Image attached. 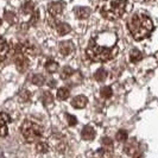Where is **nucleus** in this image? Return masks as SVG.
<instances>
[{
  "mask_svg": "<svg viewBox=\"0 0 158 158\" xmlns=\"http://www.w3.org/2000/svg\"><path fill=\"white\" fill-rule=\"evenodd\" d=\"M128 30L135 40H142L152 32L153 23L148 15L143 12H137L131 17L128 22Z\"/></svg>",
  "mask_w": 158,
  "mask_h": 158,
  "instance_id": "f257e3e1",
  "label": "nucleus"
},
{
  "mask_svg": "<svg viewBox=\"0 0 158 158\" xmlns=\"http://www.w3.org/2000/svg\"><path fill=\"white\" fill-rule=\"evenodd\" d=\"M115 52V49L112 50L111 48L101 47L95 43L94 40L89 42V45L87 48V56L93 62H107L113 58Z\"/></svg>",
  "mask_w": 158,
  "mask_h": 158,
  "instance_id": "f03ea898",
  "label": "nucleus"
},
{
  "mask_svg": "<svg viewBox=\"0 0 158 158\" xmlns=\"http://www.w3.org/2000/svg\"><path fill=\"white\" fill-rule=\"evenodd\" d=\"M126 0H113L110 4L102 6L100 13L107 20H117L124 15L126 10Z\"/></svg>",
  "mask_w": 158,
  "mask_h": 158,
  "instance_id": "7ed1b4c3",
  "label": "nucleus"
},
{
  "mask_svg": "<svg viewBox=\"0 0 158 158\" xmlns=\"http://www.w3.org/2000/svg\"><path fill=\"white\" fill-rule=\"evenodd\" d=\"M20 132L23 138L27 143H36L40 142V139L42 138L43 127L33 120H25L20 126Z\"/></svg>",
  "mask_w": 158,
  "mask_h": 158,
  "instance_id": "20e7f679",
  "label": "nucleus"
},
{
  "mask_svg": "<svg viewBox=\"0 0 158 158\" xmlns=\"http://www.w3.org/2000/svg\"><path fill=\"white\" fill-rule=\"evenodd\" d=\"M50 24L52 25V27H55V30L57 31V33H58L60 36H64V35L69 33L71 30V27L69 24L63 23V22H58L57 18L50 17Z\"/></svg>",
  "mask_w": 158,
  "mask_h": 158,
  "instance_id": "39448f33",
  "label": "nucleus"
},
{
  "mask_svg": "<svg viewBox=\"0 0 158 158\" xmlns=\"http://www.w3.org/2000/svg\"><path fill=\"white\" fill-rule=\"evenodd\" d=\"M64 6H65V4H64L63 1H54V2H50V4L48 5V12H49L50 17L56 18V17L62 15V12H63V10H64Z\"/></svg>",
  "mask_w": 158,
  "mask_h": 158,
  "instance_id": "423d86ee",
  "label": "nucleus"
},
{
  "mask_svg": "<svg viewBox=\"0 0 158 158\" xmlns=\"http://www.w3.org/2000/svg\"><path fill=\"white\" fill-rule=\"evenodd\" d=\"M15 63H16L17 69L20 73H24V71L27 70V68H29V58L23 52H16Z\"/></svg>",
  "mask_w": 158,
  "mask_h": 158,
  "instance_id": "0eeeda50",
  "label": "nucleus"
},
{
  "mask_svg": "<svg viewBox=\"0 0 158 158\" xmlns=\"http://www.w3.org/2000/svg\"><path fill=\"white\" fill-rule=\"evenodd\" d=\"M10 121H11V117L8 115L7 113L0 112V137L7 135V132H8L7 124Z\"/></svg>",
  "mask_w": 158,
  "mask_h": 158,
  "instance_id": "6e6552de",
  "label": "nucleus"
},
{
  "mask_svg": "<svg viewBox=\"0 0 158 158\" xmlns=\"http://www.w3.org/2000/svg\"><path fill=\"white\" fill-rule=\"evenodd\" d=\"M58 49H60V52L63 56H69L74 51V43L70 42V40H64V42H61L58 44Z\"/></svg>",
  "mask_w": 158,
  "mask_h": 158,
  "instance_id": "1a4fd4ad",
  "label": "nucleus"
},
{
  "mask_svg": "<svg viewBox=\"0 0 158 158\" xmlns=\"http://www.w3.org/2000/svg\"><path fill=\"white\" fill-rule=\"evenodd\" d=\"M88 103V99L85 96V95H77V96H75L73 100H71V106L74 107V108H85L86 106H87Z\"/></svg>",
  "mask_w": 158,
  "mask_h": 158,
  "instance_id": "9d476101",
  "label": "nucleus"
},
{
  "mask_svg": "<svg viewBox=\"0 0 158 158\" xmlns=\"http://www.w3.org/2000/svg\"><path fill=\"white\" fill-rule=\"evenodd\" d=\"M8 51H10L8 43L6 42V40H4V38L0 37V63L6 60V57L8 55Z\"/></svg>",
  "mask_w": 158,
  "mask_h": 158,
  "instance_id": "9b49d317",
  "label": "nucleus"
},
{
  "mask_svg": "<svg viewBox=\"0 0 158 158\" xmlns=\"http://www.w3.org/2000/svg\"><path fill=\"white\" fill-rule=\"evenodd\" d=\"M75 17L77 19H87L90 16V8L89 7H75L74 10Z\"/></svg>",
  "mask_w": 158,
  "mask_h": 158,
  "instance_id": "f8f14e48",
  "label": "nucleus"
},
{
  "mask_svg": "<svg viewBox=\"0 0 158 158\" xmlns=\"http://www.w3.org/2000/svg\"><path fill=\"white\" fill-rule=\"evenodd\" d=\"M81 135H82V138H83L85 140H90V139H93L95 137L94 128L90 126H85L83 130H82V132H81Z\"/></svg>",
  "mask_w": 158,
  "mask_h": 158,
  "instance_id": "ddd939ff",
  "label": "nucleus"
},
{
  "mask_svg": "<svg viewBox=\"0 0 158 158\" xmlns=\"http://www.w3.org/2000/svg\"><path fill=\"white\" fill-rule=\"evenodd\" d=\"M69 95H70V90L67 87H62L57 90V99L61 100V101L67 100V99L69 98Z\"/></svg>",
  "mask_w": 158,
  "mask_h": 158,
  "instance_id": "4468645a",
  "label": "nucleus"
},
{
  "mask_svg": "<svg viewBox=\"0 0 158 158\" xmlns=\"http://www.w3.org/2000/svg\"><path fill=\"white\" fill-rule=\"evenodd\" d=\"M36 10H35V5H33V2L31 1H27V2H25L23 5V7H22V12L25 13V15H33V12H35Z\"/></svg>",
  "mask_w": 158,
  "mask_h": 158,
  "instance_id": "2eb2a0df",
  "label": "nucleus"
},
{
  "mask_svg": "<svg viewBox=\"0 0 158 158\" xmlns=\"http://www.w3.org/2000/svg\"><path fill=\"white\" fill-rule=\"evenodd\" d=\"M107 77V71L105 70L103 68H100V69H98V70L95 71L94 74V79L98 81V82H103L105 80Z\"/></svg>",
  "mask_w": 158,
  "mask_h": 158,
  "instance_id": "dca6fc26",
  "label": "nucleus"
},
{
  "mask_svg": "<svg viewBox=\"0 0 158 158\" xmlns=\"http://www.w3.org/2000/svg\"><path fill=\"white\" fill-rule=\"evenodd\" d=\"M45 69H47L48 73L52 74V73H56L58 70V63L52 61V60H49L47 63H45Z\"/></svg>",
  "mask_w": 158,
  "mask_h": 158,
  "instance_id": "f3484780",
  "label": "nucleus"
},
{
  "mask_svg": "<svg viewBox=\"0 0 158 158\" xmlns=\"http://www.w3.org/2000/svg\"><path fill=\"white\" fill-rule=\"evenodd\" d=\"M143 58V54L139 51V50H132L131 52H130V61L131 62H133V63H137V62H139L140 60Z\"/></svg>",
  "mask_w": 158,
  "mask_h": 158,
  "instance_id": "a211bd4d",
  "label": "nucleus"
},
{
  "mask_svg": "<svg viewBox=\"0 0 158 158\" xmlns=\"http://www.w3.org/2000/svg\"><path fill=\"white\" fill-rule=\"evenodd\" d=\"M100 94H101V96H102V98H105V99H110V98L112 96V94H113V90H112L111 87L105 86V87L101 88Z\"/></svg>",
  "mask_w": 158,
  "mask_h": 158,
  "instance_id": "6ab92c4d",
  "label": "nucleus"
},
{
  "mask_svg": "<svg viewBox=\"0 0 158 158\" xmlns=\"http://www.w3.org/2000/svg\"><path fill=\"white\" fill-rule=\"evenodd\" d=\"M32 82H33L35 85H37V86H43L44 82H45V79H44L43 75L37 74V75H35V76L32 77Z\"/></svg>",
  "mask_w": 158,
  "mask_h": 158,
  "instance_id": "aec40b11",
  "label": "nucleus"
},
{
  "mask_svg": "<svg viewBox=\"0 0 158 158\" xmlns=\"http://www.w3.org/2000/svg\"><path fill=\"white\" fill-rule=\"evenodd\" d=\"M71 75H73V70H71L70 67H64L62 73H61V79L67 80V79H69Z\"/></svg>",
  "mask_w": 158,
  "mask_h": 158,
  "instance_id": "412c9836",
  "label": "nucleus"
},
{
  "mask_svg": "<svg viewBox=\"0 0 158 158\" xmlns=\"http://www.w3.org/2000/svg\"><path fill=\"white\" fill-rule=\"evenodd\" d=\"M42 100H43V102L45 103V105H49V103H52L54 96L50 94L49 92H44L43 95H42Z\"/></svg>",
  "mask_w": 158,
  "mask_h": 158,
  "instance_id": "4be33fe9",
  "label": "nucleus"
},
{
  "mask_svg": "<svg viewBox=\"0 0 158 158\" xmlns=\"http://www.w3.org/2000/svg\"><path fill=\"white\" fill-rule=\"evenodd\" d=\"M4 17H5V19L7 20L8 23H15L16 22V15L13 13V12H11V11H5V13H4Z\"/></svg>",
  "mask_w": 158,
  "mask_h": 158,
  "instance_id": "5701e85b",
  "label": "nucleus"
},
{
  "mask_svg": "<svg viewBox=\"0 0 158 158\" xmlns=\"http://www.w3.org/2000/svg\"><path fill=\"white\" fill-rule=\"evenodd\" d=\"M37 150L40 152H47L48 151V144L45 142H37V145H36Z\"/></svg>",
  "mask_w": 158,
  "mask_h": 158,
  "instance_id": "b1692460",
  "label": "nucleus"
},
{
  "mask_svg": "<svg viewBox=\"0 0 158 158\" xmlns=\"http://www.w3.org/2000/svg\"><path fill=\"white\" fill-rule=\"evenodd\" d=\"M65 117H67V120H68V124H69V126H75L76 124H77V119L75 118L74 115H71V114H65Z\"/></svg>",
  "mask_w": 158,
  "mask_h": 158,
  "instance_id": "393cba45",
  "label": "nucleus"
},
{
  "mask_svg": "<svg viewBox=\"0 0 158 158\" xmlns=\"http://www.w3.org/2000/svg\"><path fill=\"white\" fill-rule=\"evenodd\" d=\"M117 139H118L119 142H125L127 139V132L126 131H119L118 133H117Z\"/></svg>",
  "mask_w": 158,
  "mask_h": 158,
  "instance_id": "a878e982",
  "label": "nucleus"
},
{
  "mask_svg": "<svg viewBox=\"0 0 158 158\" xmlns=\"http://www.w3.org/2000/svg\"><path fill=\"white\" fill-rule=\"evenodd\" d=\"M20 96L23 98V100L27 101V100L30 99V93H29L27 90H25V92H22V93H20Z\"/></svg>",
  "mask_w": 158,
  "mask_h": 158,
  "instance_id": "bb28decb",
  "label": "nucleus"
},
{
  "mask_svg": "<svg viewBox=\"0 0 158 158\" xmlns=\"http://www.w3.org/2000/svg\"><path fill=\"white\" fill-rule=\"evenodd\" d=\"M50 87H55L56 86V81L54 80V81H50V85H49Z\"/></svg>",
  "mask_w": 158,
  "mask_h": 158,
  "instance_id": "cd10ccee",
  "label": "nucleus"
},
{
  "mask_svg": "<svg viewBox=\"0 0 158 158\" xmlns=\"http://www.w3.org/2000/svg\"><path fill=\"white\" fill-rule=\"evenodd\" d=\"M142 1H146L148 2V1H155V0H142Z\"/></svg>",
  "mask_w": 158,
  "mask_h": 158,
  "instance_id": "c85d7f7f",
  "label": "nucleus"
},
{
  "mask_svg": "<svg viewBox=\"0 0 158 158\" xmlns=\"http://www.w3.org/2000/svg\"><path fill=\"white\" fill-rule=\"evenodd\" d=\"M1 23H2V20H1V18H0V25H1Z\"/></svg>",
  "mask_w": 158,
  "mask_h": 158,
  "instance_id": "c756f323",
  "label": "nucleus"
}]
</instances>
